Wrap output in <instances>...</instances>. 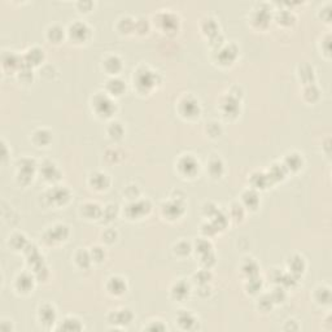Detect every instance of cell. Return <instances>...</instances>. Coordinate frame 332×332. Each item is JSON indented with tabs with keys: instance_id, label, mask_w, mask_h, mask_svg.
<instances>
[{
	"instance_id": "obj_1",
	"label": "cell",
	"mask_w": 332,
	"mask_h": 332,
	"mask_svg": "<svg viewBox=\"0 0 332 332\" xmlns=\"http://www.w3.org/2000/svg\"><path fill=\"white\" fill-rule=\"evenodd\" d=\"M91 107L97 117L100 118H111L116 111L117 105L114 101V97L108 95L107 92H96L91 99Z\"/></svg>"
},
{
	"instance_id": "obj_2",
	"label": "cell",
	"mask_w": 332,
	"mask_h": 332,
	"mask_svg": "<svg viewBox=\"0 0 332 332\" xmlns=\"http://www.w3.org/2000/svg\"><path fill=\"white\" fill-rule=\"evenodd\" d=\"M157 75L158 74L156 71L151 70L148 66L138 67L136 71H134V77H133L134 86L136 87L138 92L145 94L154 88V86L158 83Z\"/></svg>"
},
{
	"instance_id": "obj_3",
	"label": "cell",
	"mask_w": 332,
	"mask_h": 332,
	"mask_svg": "<svg viewBox=\"0 0 332 332\" xmlns=\"http://www.w3.org/2000/svg\"><path fill=\"white\" fill-rule=\"evenodd\" d=\"M38 169L37 161L31 157H22L17 161V179L21 185H29Z\"/></svg>"
},
{
	"instance_id": "obj_4",
	"label": "cell",
	"mask_w": 332,
	"mask_h": 332,
	"mask_svg": "<svg viewBox=\"0 0 332 332\" xmlns=\"http://www.w3.org/2000/svg\"><path fill=\"white\" fill-rule=\"evenodd\" d=\"M44 200L52 206H64L70 201L71 192L63 186H54L44 192Z\"/></svg>"
},
{
	"instance_id": "obj_5",
	"label": "cell",
	"mask_w": 332,
	"mask_h": 332,
	"mask_svg": "<svg viewBox=\"0 0 332 332\" xmlns=\"http://www.w3.org/2000/svg\"><path fill=\"white\" fill-rule=\"evenodd\" d=\"M178 111L179 114L186 120H196L201 113V108L198 99H195L191 95H186L179 100Z\"/></svg>"
},
{
	"instance_id": "obj_6",
	"label": "cell",
	"mask_w": 332,
	"mask_h": 332,
	"mask_svg": "<svg viewBox=\"0 0 332 332\" xmlns=\"http://www.w3.org/2000/svg\"><path fill=\"white\" fill-rule=\"evenodd\" d=\"M177 169L178 173L187 178H194L195 175L199 173L200 169V162L194 154H182L177 161Z\"/></svg>"
},
{
	"instance_id": "obj_7",
	"label": "cell",
	"mask_w": 332,
	"mask_h": 332,
	"mask_svg": "<svg viewBox=\"0 0 332 332\" xmlns=\"http://www.w3.org/2000/svg\"><path fill=\"white\" fill-rule=\"evenodd\" d=\"M70 235V230L64 223H56L52 227H50L47 231L43 234V240L47 243L48 245L60 244V243L65 242Z\"/></svg>"
},
{
	"instance_id": "obj_8",
	"label": "cell",
	"mask_w": 332,
	"mask_h": 332,
	"mask_svg": "<svg viewBox=\"0 0 332 332\" xmlns=\"http://www.w3.org/2000/svg\"><path fill=\"white\" fill-rule=\"evenodd\" d=\"M66 33L67 37L70 38L71 41L75 42V43H84L91 37L90 26L86 22H83V21H75V22L70 24Z\"/></svg>"
},
{
	"instance_id": "obj_9",
	"label": "cell",
	"mask_w": 332,
	"mask_h": 332,
	"mask_svg": "<svg viewBox=\"0 0 332 332\" xmlns=\"http://www.w3.org/2000/svg\"><path fill=\"white\" fill-rule=\"evenodd\" d=\"M152 205L149 202V200L147 199H143V200H134V201H131L130 204L126 206V215H128V218L130 219H140L143 218L144 215H147L149 211H151Z\"/></svg>"
},
{
	"instance_id": "obj_10",
	"label": "cell",
	"mask_w": 332,
	"mask_h": 332,
	"mask_svg": "<svg viewBox=\"0 0 332 332\" xmlns=\"http://www.w3.org/2000/svg\"><path fill=\"white\" fill-rule=\"evenodd\" d=\"M161 211L164 217H166L168 219H171V221L178 219L185 213V201L181 199L173 198L171 200L162 204Z\"/></svg>"
},
{
	"instance_id": "obj_11",
	"label": "cell",
	"mask_w": 332,
	"mask_h": 332,
	"mask_svg": "<svg viewBox=\"0 0 332 332\" xmlns=\"http://www.w3.org/2000/svg\"><path fill=\"white\" fill-rule=\"evenodd\" d=\"M134 319V313L129 308H122L118 310H113L108 314V322L111 325L120 326V329L129 326Z\"/></svg>"
},
{
	"instance_id": "obj_12",
	"label": "cell",
	"mask_w": 332,
	"mask_h": 332,
	"mask_svg": "<svg viewBox=\"0 0 332 332\" xmlns=\"http://www.w3.org/2000/svg\"><path fill=\"white\" fill-rule=\"evenodd\" d=\"M156 20H157L158 26L161 27L162 31L165 33H174L178 29L179 20L178 16L171 12H162V13H158L156 16Z\"/></svg>"
},
{
	"instance_id": "obj_13",
	"label": "cell",
	"mask_w": 332,
	"mask_h": 332,
	"mask_svg": "<svg viewBox=\"0 0 332 332\" xmlns=\"http://www.w3.org/2000/svg\"><path fill=\"white\" fill-rule=\"evenodd\" d=\"M38 319L44 327H52L54 323H56L57 312L52 304H43L38 309Z\"/></svg>"
},
{
	"instance_id": "obj_14",
	"label": "cell",
	"mask_w": 332,
	"mask_h": 332,
	"mask_svg": "<svg viewBox=\"0 0 332 332\" xmlns=\"http://www.w3.org/2000/svg\"><path fill=\"white\" fill-rule=\"evenodd\" d=\"M35 279L37 278L29 272H21L14 279V288L17 292H20L21 295H29L30 292H33Z\"/></svg>"
},
{
	"instance_id": "obj_15",
	"label": "cell",
	"mask_w": 332,
	"mask_h": 332,
	"mask_svg": "<svg viewBox=\"0 0 332 332\" xmlns=\"http://www.w3.org/2000/svg\"><path fill=\"white\" fill-rule=\"evenodd\" d=\"M238 47L234 43H230L227 46L219 47L217 50V60L221 65H231L238 57Z\"/></svg>"
},
{
	"instance_id": "obj_16",
	"label": "cell",
	"mask_w": 332,
	"mask_h": 332,
	"mask_svg": "<svg viewBox=\"0 0 332 332\" xmlns=\"http://www.w3.org/2000/svg\"><path fill=\"white\" fill-rule=\"evenodd\" d=\"M191 295V285L188 284L186 280L181 279V280H177L174 284L171 285L170 288V296L171 299L175 300L178 302H183L190 297Z\"/></svg>"
},
{
	"instance_id": "obj_17",
	"label": "cell",
	"mask_w": 332,
	"mask_h": 332,
	"mask_svg": "<svg viewBox=\"0 0 332 332\" xmlns=\"http://www.w3.org/2000/svg\"><path fill=\"white\" fill-rule=\"evenodd\" d=\"M266 4H259V8L253 9V13L251 16L252 24L256 27H266L268 25V21L271 18V12L268 8H265Z\"/></svg>"
},
{
	"instance_id": "obj_18",
	"label": "cell",
	"mask_w": 332,
	"mask_h": 332,
	"mask_svg": "<svg viewBox=\"0 0 332 332\" xmlns=\"http://www.w3.org/2000/svg\"><path fill=\"white\" fill-rule=\"evenodd\" d=\"M122 67H124V63L118 55H107L103 60V69L111 77H117V74H120Z\"/></svg>"
},
{
	"instance_id": "obj_19",
	"label": "cell",
	"mask_w": 332,
	"mask_h": 332,
	"mask_svg": "<svg viewBox=\"0 0 332 332\" xmlns=\"http://www.w3.org/2000/svg\"><path fill=\"white\" fill-rule=\"evenodd\" d=\"M39 171L42 177L47 182H57L61 178V171L57 165L51 160H46L39 165Z\"/></svg>"
},
{
	"instance_id": "obj_20",
	"label": "cell",
	"mask_w": 332,
	"mask_h": 332,
	"mask_svg": "<svg viewBox=\"0 0 332 332\" xmlns=\"http://www.w3.org/2000/svg\"><path fill=\"white\" fill-rule=\"evenodd\" d=\"M88 183L96 191H104V190H108L109 186H111V178L104 171H94V173L90 174Z\"/></svg>"
},
{
	"instance_id": "obj_21",
	"label": "cell",
	"mask_w": 332,
	"mask_h": 332,
	"mask_svg": "<svg viewBox=\"0 0 332 332\" xmlns=\"http://www.w3.org/2000/svg\"><path fill=\"white\" fill-rule=\"evenodd\" d=\"M128 289V283H126V279H124L122 276H111L108 279L107 282V291L109 295L112 296H122Z\"/></svg>"
},
{
	"instance_id": "obj_22",
	"label": "cell",
	"mask_w": 332,
	"mask_h": 332,
	"mask_svg": "<svg viewBox=\"0 0 332 332\" xmlns=\"http://www.w3.org/2000/svg\"><path fill=\"white\" fill-rule=\"evenodd\" d=\"M81 215L84 219L88 221H94V219H101L103 214V208L97 202L87 201L81 205Z\"/></svg>"
},
{
	"instance_id": "obj_23",
	"label": "cell",
	"mask_w": 332,
	"mask_h": 332,
	"mask_svg": "<svg viewBox=\"0 0 332 332\" xmlns=\"http://www.w3.org/2000/svg\"><path fill=\"white\" fill-rule=\"evenodd\" d=\"M126 91V82L120 77H111L105 84V92L112 97H118L125 94Z\"/></svg>"
},
{
	"instance_id": "obj_24",
	"label": "cell",
	"mask_w": 332,
	"mask_h": 332,
	"mask_svg": "<svg viewBox=\"0 0 332 332\" xmlns=\"http://www.w3.org/2000/svg\"><path fill=\"white\" fill-rule=\"evenodd\" d=\"M175 322L182 330H194L198 325V318L190 310H179L175 316Z\"/></svg>"
},
{
	"instance_id": "obj_25",
	"label": "cell",
	"mask_w": 332,
	"mask_h": 332,
	"mask_svg": "<svg viewBox=\"0 0 332 332\" xmlns=\"http://www.w3.org/2000/svg\"><path fill=\"white\" fill-rule=\"evenodd\" d=\"M22 57H24L25 65L30 67L38 66L44 61V51L41 47H31L27 50V52Z\"/></svg>"
},
{
	"instance_id": "obj_26",
	"label": "cell",
	"mask_w": 332,
	"mask_h": 332,
	"mask_svg": "<svg viewBox=\"0 0 332 332\" xmlns=\"http://www.w3.org/2000/svg\"><path fill=\"white\" fill-rule=\"evenodd\" d=\"M283 165L287 169V171H293L295 173V171H299L304 166V157L299 152H291V153H288L284 157Z\"/></svg>"
},
{
	"instance_id": "obj_27",
	"label": "cell",
	"mask_w": 332,
	"mask_h": 332,
	"mask_svg": "<svg viewBox=\"0 0 332 332\" xmlns=\"http://www.w3.org/2000/svg\"><path fill=\"white\" fill-rule=\"evenodd\" d=\"M24 65V57L14 52H5L3 55V67L9 70H20V67Z\"/></svg>"
},
{
	"instance_id": "obj_28",
	"label": "cell",
	"mask_w": 332,
	"mask_h": 332,
	"mask_svg": "<svg viewBox=\"0 0 332 332\" xmlns=\"http://www.w3.org/2000/svg\"><path fill=\"white\" fill-rule=\"evenodd\" d=\"M30 139L35 147H47L52 141V133L47 129H37L31 134Z\"/></svg>"
},
{
	"instance_id": "obj_29",
	"label": "cell",
	"mask_w": 332,
	"mask_h": 332,
	"mask_svg": "<svg viewBox=\"0 0 332 332\" xmlns=\"http://www.w3.org/2000/svg\"><path fill=\"white\" fill-rule=\"evenodd\" d=\"M287 264H288L289 272L295 274L296 276H301L305 272L306 262L302 256L292 255L288 259V261H287Z\"/></svg>"
},
{
	"instance_id": "obj_30",
	"label": "cell",
	"mask_w": 332,
	"mask_h": 332,
	"mask_svg": "<svg viewBox=\"0 0 332 332\" xmlns=\"http://www.w3.org/2000/svg\"><path fill=\"white\" fill-rule=\"evenodd\" d=\"M243 206L249 210H256L260 205V196L255 188H248L242 194Z\"/></svg>"
},
{
	"instance_id": "obj_31",
	"label": "cell",
	"mask_w": 332,
	"mask_h": 332,
	"mask_svg": "<svg viewBox=\"0 0 332 332\" xmlns=\"http://www.w3.org/2000/svg\"><path fill=\"white\" fill-rule=\"evenodd\" d=\"M222 111L225 116H232L236 117L239 114V99L232 95L228 94L227 96L222 100Z\"/></svg>"
},
{
	"instance_id": "obj_32",
	"label": "cell",
	"mask_w": 332,
	"mask_h": 332,
	"mask_svg": "<svg viewBox=\"0 0 332 332\" xmlns=\"http://www.w3.org/2000/svg\"><path fill=\"white\" fill-rule=\"evenodd\" d=\"M297 74H299L300 81H302L304 86L314 83V81H316V70L310 64L300 65Z\"/></svg>"
},
{
	"instance_id": "obj_33",
	"label": "cell",
	"mask_w": 332,
	"mask_h": 332,
	"mask_svg": "<svg viewBox=\"0 0 332 332\" xmlns=\"http://www.w3.org/2000/svg\"><path fill=\"white\" fill-rule=\"evenodd\" d=\"M287 173L288 171H287V169L284 168L283 164H272L266 174H267V178L270 181V183H276V182L283 181L285 175H287Z\"/></svg>"
},
{
	"instance_id": "obj_34",
	"label": "cell",
	"mask_w": 332,
	"mask_h": 332,
	"mask_svg": "<svg viewBox=\"0 0 332 332\" xmlns=\"http://www.w3.org/2000/svg\"><path fill=\"white\" fill-rule=\"evenodd\" d=\"M208 171L211 178H221L225 171V164L219 157H211L208 162Z\"/></svg>"
},
{
	"instance_id": "obj_35",
	"label": "cell",
	"mask_w": 332,
	"mask_h": 332,
	"mask_svg": "<svg viewBox=\"0 0 332 332\" xmlns=\"http://www.w3.org/2000/svg\"><path fill=\"white\" fill-rule=\"evenodd\" d=\"M8 244L13 251H25V248L27 247L29 242H27V238L22 234V232H14L9 236V240H8Z\"/></svg>"
},
{
	"instance_id": "obj_36",
	"label": "cell",
	"mask_w": 332,
	"mask_h": 332,
	"mask_svg": "<svg viewBox=\"0 0 332 332\" xmlns=\"http://www.w3.org/2000/svg\"><path fill=\"white\" fill-rule=\"evenodd\" d=\"M259 264L253 259H245L240 265V270H242L243 275L245 278H252V276L259 275Z\"/></svg>"
},
{
	"instance_id": "obj_37",
	"label": "cell",
	"mask_w": 332,
	"mask_h": 332,
	"mask_svg": "<svg viewBox=\"0 0 332 332\" xmlns=\"http://www.w3.org/2000/svg\"><path fill=\"white\" fill-rule=\"evenodd\" d=\"M74 261H75V264L81 268H88L91 266V264L94 262L92 261V257H91L90 251H86L83 248H79L75 252Z\"/></svg>"
},
{
	"instance_id": "obj_38",
	"label": "cell",
	"mask_w": 332,
	"mask_h": 332,
	"mask_svg": "<svg viewBox=\"0 0 332 332\" xmlns=\"http://www.w3.org/2000/svg\"><path fill=\"white\" fill-rule=\"evenodd\" d=\"M251 185L252 188H255V190H264V188H266L270 185L267 174L262 173V171H255L251 175Z\"/></svg>"
},
{
	"instance_id": "obj_39",
	"label": "cell",
	"mask_w": 332,
	"mask_h": 332,
	"mask_svg": "<svg viewBox=\"0 0 332 332\" xmlns=\"http://www.w3.org/2000/svg\"><path fill=\"white\" fill-rule=\"evenodd\" d=\"M314 300L319 305H330L331 302V289L326 285H321L314 292Z\"/></svg>"
},
{
	"instance_id": "obj_40",
	"label": "cell",
	"mask_w": 332,
	"mask_h": 332,
	"mask_svg": "<svg viewBox=\"0 0 332 332\" xmlns=\"http://www.w3.org/2000/svg\"><path fill=\"white\" fill-rule=\"evenodd\" d=\"M46 35H47V39L51 43H61L65 37V30L61 26H59V25H52V26L47 29Z\"/></svg>"
},
{
	"instance_id": "obj_41",
	"label": "cell",
	"mask_w": 332,
	"mask_h": 332,
	"mask_svg": "<svg viewBox=\"0 0 332 332\" xmlns=\"http://www.w3.org/2000/svg\"><path fill=\"white\" fill-rule=\"evenodd\" d=\"M302 96H304V100L308 103H316L321 96V91L317 87L316 83L305 84L304 90H302Z\"/></svg>"
},
{
	"instance_id": "obj_42",
	"label": "cell",
	"mask_w": 332,
	"mask_h": 332,
	"mask_svg": "<svg viewBox=\"0 0 332 332\" xmlns=\"http://www.w3.org/2000/svg\"><path fill=\"white\" fill-rule=\"evenodd\" d=\"M83 329L82 322L75 317H66L59 327V330H64V331H81Z\"/></svg>"
},
{
	"instance_id": "obj_43",
	"label": "cell",
	"mask_w": 332,
	"mask_h": 332,
	"mask_svg": "<svg viewBox=\"0 0 332 332\" xmlns=\"http://www.w3.org/2000/svg\"><path fill=\"white\" fill-rule=\"evenodd\" d=\"M201 30H202V33H204L205 35H208L209 38H213V37H215V35H218V34H219L218 25H217V22H215L214 18H210V17H208V18H204V20H202Z\"/></svg>"
},
{
	"instance_id": "obj_44",
	"label": "cell",
	"mask_w": 332,
	"mask_h": 332,
	"mask_svg": "<svg viewBox=\"0 0 332 332\" xmlns=\"http://www.w3.org/2000/svg\"><path fill=\"white\" fill-rule=\"evenodd\" d=\"M107 133L112 140H120V139H122V136H124L125 129L124 126H122L121 122L113 121L109 124V126H108Z\"/></svg>"
},
{
	"instance_id": "obj_45",
	"label": "cell",
	"mask_w": 332,
	"mask_h": 332,
	"mask_svg": "<svg viewBox=\"0 0 332 332\" xmlns=\"http://www.w3.org/2000/svg\"><path fill=\"white\" fill-rule=\"evenodd\" d=\"M262 285H264L262 279L259 278V275H256V276H252V278L247 279L245 289H247V292H248L249 295H257V293L261 292Z\"/></svg>"
},
{
	"instance_id": "obj_46",
	"label": "cell",
	"mask_w": 332,
	"mask_h": 332,
	"mask_svg": "<svg viewBox=\"0 0 332 332\" xmlns=\"http://www.w3.org/2000/svg\"><path fill=\"white\" fill-rule=\"evenodd\" d=\"M194 247L191 245V243H188L187 240H179L178 243H175L174 247H173V251L178 257H186L192 252Z\"/></svg>"
},
{
	"instance_id": "obj_47",
	"label": "cell",
	"mask_w": 332,
	"mask_h": 332,
	"mask_svg": "<svg viewBox=\"0 0 332 332\" xmlns=\"http://www.w3.org/2000/svg\"><path fill=\"white\" fill-rule=\"evenodd\" d=\"M117 29H118V31L122 34L130 33V31L135 30V21L129 16L121 17V18L118 20Z\"/></svg>"
},
{
	"instance_id": "obj_48",
	"label": "cell",
	"mask_w": 332,
	"mask_h": 332,
	"mask_svg": "<svg viewBox=\"0 0 332 332\" xmlns=\"http://www.w3.org/2000/svg\"><path fill=\"white\" fill-rule=\"evenodd\" d=\"M194 280L196 284L202 285V284H208L211 280V272L209 268H201L199 270L198 272L194 274Z\"/></svg>"
},
{
	"instance_id": "obj_49",
	"label": "cell",
	"mask_w": 332,
	"mask_h": 332,
	"mask_svg": "<svg viewBox=\"0 0 332 332\" xmlns=\"http://www.w3.org/2000/svg\"><path fill=\"white\" fill-rule=\"evenodd\" d=\"M118 215V206L114 204H108L105 208H103V214H101V219L104 222H112L116 219Z\"/></svg>"
},
{
	"instance_id": "obj_50",
	"label": "cell",
	"mask_w": 332,
	"mask_h": 332,
	"mask_svg": "<svg viewBox=\"0 0 332 332\" xmlns=\"http://www.w3.org/2000/svg\"><path fill=\"white\" fill-rule=\"evenodd\" d=\"M274 305H275V304H274V301H272V299L270 297L268 293L262 295L259 299V301H257V308H259V310H261V312L264 313L270 312Z\"/></svg>"
},
{
	"instance_id": "obj_51",
	"label": "cell",
	"mask_w": 332,
	"mask_h": 332,
	"mask_svg": "<svg viewBox=\"0 0 332 332\" xmlns=\"http://www.w3.org/2000/svg\"><path fill=\"white\" fill-rule=\"evenodd\" d=\"M276 20H278L279 24L285 25V26H289V25H292L293 22H295L296 17H295V14L292 13L291 10L285 9V10H282V12H279L278 16H276Z\"/></svg>"
},
{
	"instance_id": "obj_52",
	"label": "cell",
	"mask_w": 332,
	"mask_h": 332,
	"mask_svg": "<svg viewBox=\"0 0 332 332\" xmlns=\"http://www.w3.org/2000/svg\"><path fill=\"white\" fill-rule=\"evenodd\" d=\"M194 249H196L199 255L202 256L205 253H208V252L213 251V245H211V243L209 242L208 239H199L198 242L195 243Z\"/></svg>"
},
{
	"instance_id": "obj_53",
	"label": "cell",
	"mask_w": 332,
	"mask_h": 332,
	"mask_svg": "<svg viewBox=\"0 0 332 332\" xmlns=\"http://www.w3.org/2000/svg\"><path fill=\"white\" fill-rule=\"evenodd\" d=\"M268 295H270V297L272 299L274 304H282V302H284L285 297H287V295H285V288L279 284L276 285L275 288L272 289L271 293H268Z\"/></svg>"
},
{
	"instance_id": "obj_54",
	"label": "cell",
	"mask_w": 332,
	"mask_h": 332,
	"mask_svg": "<svg viewBox=\"0 0 332 332\" xmlns=\"http://www.w3.org/2000/svg\"><path fill=\"white\" fill-rule=\"evenodd\" d=\"M90 253L94 262H103L105 260V256H107L105 249L103 248V247H100V245H95V247H92V248L90 249Z\"/></svg>"
},
{
	"instance_id": "obj_55",
	"label": "cell",
	"mask_w": 332,
	"mask_h": 332,
	"mask_svg": "<svg viewBox=\"0 0 332 332\" xmlns=\"http://www.w3.org/2000/svg\"><path fill=\"white\" fill-rule=\"evenodd\" d=\"M231 218L236 219V221H242L243 218H244V206H243V204H239V202H234V204L231 205Z\"/></svg>"
},
{
	"instance_id": "obj_56",
	"label": "cell",
	"mask_w": 332,
	"mask_h": 332,
	"mask_svg": "<svg viewBox=\"0 0 332 332\" xmlns=\"http://www.w3.org/2000/svg\"><path fill=\"white\" fill-rule=\"evenodd\" d=\"M206 131H208V134L210 135L211 138H217V136H219V134L222 133L221 124L217 121L209 122L208 126H206Z\"/></svg>"
},
{
	"instance_id": "obj_57",
	"label": "cell",
	"mask_w": 332,
	"mask_h": 332,
	"mask_svg": "<svg viewBox=\"0 0 332 332\" xmlns=\"http://www.w3.org/2000/svg\"><path fill=\"white\" fill-rule=\"evenodd\" d=\"M103 240H104L107 244H112L117 240L118 238V232L114 230V228H107L104 232H103Z\"/></svg>"
},
{
	"instance_id": "obj_58",
	"label": "cell",
	"mask_w": 332,
	"mask_h": 332,
	"mask_svg": "<svg viewBox=\"0 0 332 332\" xmlns=\"http://www.w3.org/2000/svg\"><path fill=\"white\" fill-rule=\"evenodd\" d=\"M200 257H201V265H204L205 268H210L215 264V256L213 251L208 252V253H205Z\"/></svg>"
},
{
	"instance_id": "obj_59",
	"label": "cell",
	"mask_w": 332,
	"mask_h": 332,
	"mask_svg": "<svg viewBox=\"0 0 332 332\" xmlns=\"http://www.w3.org/2000/svg\"><path fill=\"white\" fill-rule=\"evenodd\" d=\"M144 329L151 330V331H165V330H168V327H166V325H165L162 321H158V319H156V321H151L149 325L145 326Z\"/></svg>"
},
{
	"instance_id": "obj_60",
	"label": "cell",
	"mask_w": 332,
	"mask_h": 332,
	"mask_svg": "<svg viewBox=\"0 0 332 332\" xmlns=\"http://www.w3.org/2000/svg\"><path fill=\"white\" fill-rule=\"evenodd\" d=\"M0 330L4 332H10L13 330V327H12V323L7 325V321H5V319H1V322H0Z\"/></svg>"
},
{
	"instance_id": "obj_61",
	"label": "cell",
	"mask_w": 332,
	"mask_h": 332,
	"mask_svg": "<svg viewBox=\"0 0 332 332\" xmlns=\"http://www.w3.org/2000/svg\"><path fill=\"white\" fill-rule=\"evenodd\" d=\"M293 322H295V319H289V321H287V325L285 326L284 330H299V326H295L293 327Z\"/></svg>"
},
{
	"instance_id": "obj_62",
	"label": "cell",
	"mask_w": 332,
	"mask_h": 332,
	"mask_svg": "<svg viewBox=\"0 0 332 332\" xmlns=\"http://www.w3.org/2000/svg\"><path fill=\"white\" fill-rule=\"evenodd\" d=\"M7 145H5V143L3 141V156H1V160H3V162L7 160Z\"/></svg>"
}]
</instances>
